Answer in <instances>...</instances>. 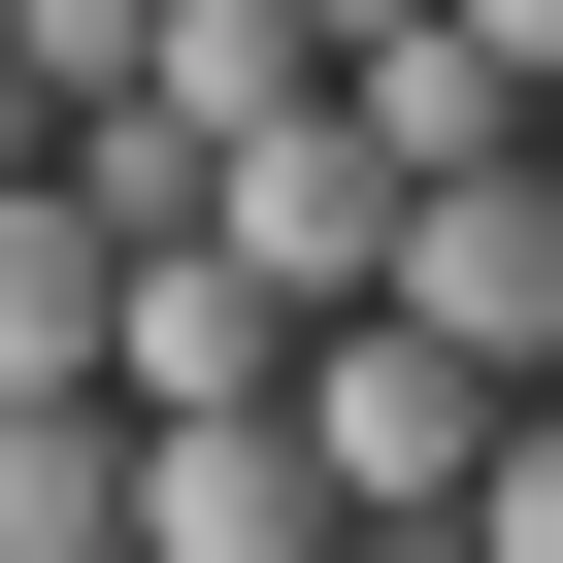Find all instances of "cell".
<instances>
[{"label": "cell", "mask_w": 563, "mask_h": 563, "mask_svg": "<svg viewBox=\"0 0 563 563\" xmlns=\"http://www.w3.org/2000/svg\"><path fill=\"white\" fill-rule=\"evenodd\" d=\"M398 332L497 365V398H563V166H431L398 199Z\"/></svg>", "instance_id": "6da1fadb"}, {"label": "cell", "mask_w": 563, "mask_h": 563, "mask_svg": "<svg viewBox=\"0 0 563 563\" xmlns=\"http://www.w3.org/2000/svg\"><path fill=\"white\" fill-rule=\"evenodd\" d=\"M398 199H431V166H398L365 100H299V133H232V265H265L299 332H332V299H398Z\"/></svg>", "instance_id": "7a4b0ae2"}, {"label": "cell", "mask_w": 563, "mask_h": 563, "mask_svg": "<svg viewBox=\"0 0 563 563\" xmlns=\"http://www.w3.org/2000/svg\"><path fill=\"white\" fill-rule=\"evenodd\" d=\"M133 563H365V530H332L299 398H265V431H133Z\"/></svg>", "instance_id": "3957f363"}, {"label": "cell", "mask_w": 563, "mask_h": 563, "mask_svg": "<svg viewBox=\"0 0 563 563\" xmlns=\"http://www.w3.org/2000/svg\"><path fill=\"white\" fill-rule=\"evenodd\" d=\"M100 299H133V265H100L67 166H34V199H0V398H100Z\"/></svg>", "instance_id": "277c9868"}, {"label": "cell", "mask_w": 563, "mask_h": 563, "mask_svg": "<svg viewBox=\"0 0 563 563\" xmlns=\"http://www.w3.org/2000/svg\"><path fill=\"white\" fill-rule=\"evenodd\" d=\"M133 530V398H0V563H100Z\"/></svg>", "instance_id": "5b68a950"}, {"label": "cell", "mask_w": 563, "mask_h": 563, "mask_svg": "<svg viewBox=\"0 0 563 563\" xmlns=\"http://www.w3.org/2000/svg\"><path fill=\"white\" fill-rule=\"evenodd\" d=\"M464 563H563V398H497V464H464Z\"/></svg>", "instance_id": "8992f818"}, {"label": "cell", "mask_w": 563, "mask_h": 563, "mask_svg": "<svg viewBox=\"0 0 563 563\" xmlns=\"http://www.w3.org/2000/svg\"><path fill=\"white\" fill-rule=\"evenodd\" d=\"M398 34H431V0H299V67H398Z\"/></svg>", "instance_id": "52a82bcc"}, {"label": "cell", "mask_w": 563, "mask_h": 563, "mask_svg": "<svg viewBox=\"0 0 563 563\" xmlns=\"http://www.w3.org/2000/svg\"><path fill=\"white\" fill-rule=\"evenodd\" d=\"M34 166H67V100H34V67H0V199H34Z\"/></svg>", "instance_id": "ba28073f"}, {"label": "cell", "mask_w": 563, "mask_h": 563, "mask_svg": "<svg viewBox=\"0 0 563 563\" xmlns=\"http://www.w3.org/2000/svg\"><path fill=\"white\" fill-rule=\"evenodd\" d=\"M464 34H497V67H530V100H563V0H464Z\"/></svg>", "instance_id": "9c48e42d"}, {"label": "cell", "mask_w": 563, "mask_h": 563, "mask_svg": "<svg viewBox=\"0 0 563 563\" xmlns=\"http://www.w3.org/2000/svg\"><path fill=\"white\" fill-rule=\"evenodd\" d=\"M100 563H133V530H100Z\"/></svg>", "instance_id": "30bf717a"}]
</instances>
